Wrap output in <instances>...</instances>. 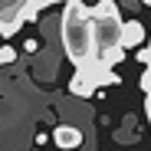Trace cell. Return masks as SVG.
Listing matches in <instances>:
<instances>
[{
  "label": "cell",
  "mask_w": 151,
  "mask_h": 151,
  "mask_svg": "<svg viewBox=\"0 0 151 151\" xmlns=\"http://www.w3.org/2000/svg\"><path fill=\"white\" fill-rule=\"evenodd\" d=\"M63 49L66 56L82 66L92 59V27H89V7L82 0H66V10H63Z\"/></svg>",
  "instance_id": "6da1fadb"
},
{
  "label": "cell",
  "mask_w": 151,
  "mask_h": 151,
  "mask_svg": "<svg viewBox=\"0 0 151 151\" xmlns=\"http://www.w3.org/2000/svg\"><path fill=\"white\" fill-rule=\"evenodd\" d=\"M89 27H92V56L122 46V10L115 0H99L95 7H89Z\"/></svg>",
  "instance_id": "7a4b0ae2"
},
{
  "label": "cell",
  "mask_w": 151,
  "mask_h": 151,
  "mask_svg": "<svg viewBox=\"0 0 151 151\" xmlns=\"http://www.w3.org/2000/svg\"><path fill=\"white\" fill-rule=\"evenodd\" d=\"M99 86H118V72L112 69V66H102L99 59H89V63H82L79 69H76V76H72V82H69V92H76V95H92Z\"/></svg>",
  "instance_id": "3957f363"
},
{
  "label": "cell",
  "mask_w": 151,
  "mask_h": 151,
  "mask_svg": "<svg viewBox=\"0 0 151 151\" xmlns=\"http://www.w3.org/2000/svg\"><path fill=\"white\" fill-rule=\"evenodd\" d=\"M145 23L141 20H122V46L132 49V46H141L145 43Z\"/></svg>",
  "instance_id": "277c9868"
},
{
  "label": "cell",
  "mask_w": 151,
  "mask_h": 151,
  "mask_svg": "<svg viewBox=\"0 0 151 151\" xmlns=\"http://www.w3.org/2000/svg\"><path fill=\"white\" fill-rule=\"evenodd\" d=\"M53 141H56L63 151H72V148L82 145V132L76 128V125H59V128L53 132Z\"/></svg>",
  "instance_id": "5b68a950"
},
{
  "label": "cell",
  "mask_w": 151,
  "mask_h": 151,
  "mask_svg": "<svg viewBox=\"0 0 151 151\" xmlns=\"http://www.w3.org/2000/svg\"><path fill=\"white\" fill-rule=\"evenodd\" d=\"M17 59V49L13 46H0V66H10Z\"/></svg>",
  "instance_id": "8992f818"
},
{
  "label": "cell",
  "mask_w": 151,
  "mask_h": 151,
  "mask_svg": "<svg viewBox=\"0 0 151 151\" xmlns=\"http://www.w3.org/2000/svg\"><path fill=\"white\" fill-rule=\"evenodd\" d=\"M138 59L148 63V69H151V40H148V49H141V53H138Z\"/></svg>",
  "instance_id": "52a82bcc"
},
{
  "label": "cell",
  "mask_w": 151,
  "mask_h": 151,
  "mask_svg": "<svg viewBox=\"0 0 151 151\" xmlns=\"http://www.w3.org/2000/svg\"><path fill=\"white\" fill-rule=\"evenodd\" d=\"M141 4H145V7H151V0H141Z\"/></svg>",
  "instance_id": "ba28073f"
},
{
  "label": "cell",
  "mask_w": 151,
  "mask_h": 151,
  "mask_svg": "<svg viewBox=\"0 0 151 151\" xmlns=\"http://www.w3.org/2000/svg\"><path fill=\"white\" fill-rule=\"evenodd\" d=\"M36 151H40V148H36Z\"/></svg>",
  "instance_id": "9c48e42d"
},
{
  "label": "cell",
  "mask_w": 151,
  "mask_h": 151,
  "mask_svg": "<svg viewBox=\"0 0 151 151\" xmlns=\"http://www.w3.org/2000/svg\"><path fill=\"white\" fill-rule=\"evenodd\" d=\"M148 118H151V115H148Z\"/></svg>",
  "instance_id": "30bf717a"
}]
</instances>
